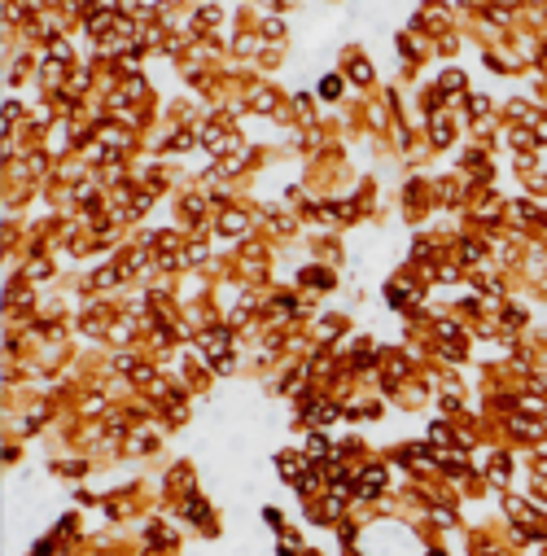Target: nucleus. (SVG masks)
Instances as JSON below:
<instances>
[{
    "label": "nucleus",
    "mask_w": 547,
    "mask_h": 556,
    "mask_svg": "<svg viewBox=\"0 0 547 556\" xmlns=\"http://www.w3.org/2000/svg\"><path fill=\"white\" fill-rule=\"evenodd\" d=\"M381 482H385V473H381V469H368V473H363V491H368V495H372V491H381Z\"/></svg>",
    "instance_id": "nucleus-1"
}]
</instances>
